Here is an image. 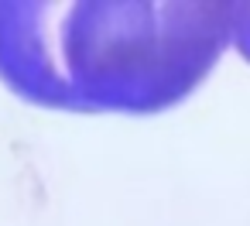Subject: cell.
I'll use <instances>...</instances> for the list:
<instances>
[{"mask_svg": "<svg viewBox=\"0 0 250 226\" xmlns=\"http://www.w3.org/2000/svg\"><path fill=\"white\" fill-rule=\"evenodd\" d=\"M226 48L250 62V4L0 0V82L48 110H171L202 86Z\"/></svg>", "mask_w": 250, "mask_h": 226, "instance_id": "obj_1", "label": "cell"}]
</instances>
